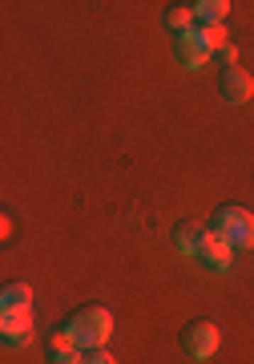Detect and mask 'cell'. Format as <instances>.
<instances>
[{
  "instance_id": "8fae6325",
  "label": "cell",
  "mask_w": 254,
  "mask_h": 364,
  "mask_svg": "<svg viewBox=\"0 0 254 364\" xmlns=\"http://www.w3.org/2000/svg\"><path fill=\"white\" fill-rule=\"evenodd\" d=\"M28 299H33V287L28 284H9L0 291V308H28Z\"/></svg>"
},
{
  "instance_id": "277c9868",
  "label": "cell",
  "mask_w": 254,
  "mask_h": 364,
  "mask_svg": "<svg viewBox=\"0 0 254 364\" xmlns=\"http://www.w3.org/2000/svg\"><path fill=\"white\" fill-rule=\"evenodd\" d=\"M0 336L4 344H28L33 340V316L28 308H0Z\"/></svg>"
},
{
  "instance_id": "8992f818",
  "label": "cell",
  "mask_w": 254,
  "mask_h": 364,
  "mask_svg": "<svg viewBox=\"0 0 254 364\" xmlns=\"http://www.w3.org/2000/svg\"><path fill=\"white\" fill-rule=\"evenodd\" d=\"M218 90H222V97H226L230 105H246L254 97V77L246 73V69H222V77H218Z\"/></svg>"
},
{
  "instance_id": "6da1fadb",
  "label": "cell",
  "mask_w": 254,
  "mask_h": 364,
  "mask_svg": "<svg viewBox=\"0 0 254 364\" xmlns=\"http://www.w3.org/2000/svg\"><path fill=\"white\" fill-rule=\"evenodd\" d=\"M69 332H73L77 348L81 352H93V348H105L109 344V336H114V316L105 312V308H77L73 316H69Z\"/></svg>"
},
{
  "instance_id": "3957f363",
  "label": "cell",
  "mask_w": 254,
  "mask_h": 364,
  "mask_svg": "<svg viewBox=\"0 0 254 364\" xmlns=\"http://www.w3.org/2000/svg\"><path fill=\"white\" fill-rule=\"evenodd\" d=\"M178 344L190 360H210L218 352V344H222V332H218V324H210V320H194V324L182 328Z\"/></svg>"
},
{
  "instance_id": "9c48e42d",
  "label": "cell",
  "mask_w": 254,
  "mask_h": 364,
  "mask_svg": "<svg viewBox=\"0 0 254 364\" xmlns=\"http://www.w3.org/2000/svg\"><path fill=\"white\" fill-rule=\"evenodd\" d=\"M165 28H170V33H190V25H194V9L190 4H170V9H165Z\"/></svg>"
},
{
  "instance_id": "4fadbf2b",
  "label": "cell",
  "mask_w": 254,
  "mask_h": 364,
  "mask_svg": "<svg viewBox=\"0 0 254 364\" xmlns=\"http://www.w3.org/2000/svg\"><path fill=\"white\" fill-rule=\"evenodd\" d=\"M198 33L206 37V45H210V49H222V45H230V41H226V28H222V25H202Z\"/></svg>"
},
{
  "instance_id": "7a4b0ae2",
  "label": "cell",
  "mask_w": 254,
  "mask_h": 364,
  "mask_svg": "<svg viewBox=\"0 0 254 364\" xmlns=\"http://www.w3.org/2000/svg\"><path fill=\"white\" fill-rule=\"evenodd\" d=\"M210 231L218 239H226L234 251H250L254 247V215L242 207H222L214 210V219H210Z\"/></svg>"
},
{
  "instance_id": "5b68a950",
  "label": "cell",
  "mask_w": 254,
  "mask_h": 364,
  "mask_svg": "<svg viewBox=\"0 0 254 364\" xmlns=\"http://www.w3.org/2000/svg\"><path fill=\"white\" fill-rule=\"evenodd\" d=\"M210 45H206V37L198 33V28H190V33H182L178 41H174V57H178L186 69H202L206 61H210Z\"/></svg>"
},
{
  "instance_id": "7c38bea8",
  "label": "cell",
  "mask_w": 254,
  "mask_h": 364,
  "mask_svg": "<svg viewBox=\"0 0 254 364\" xmlns=\"http://www.w3.org/2000/svg\"><path fill=\"white\" fill-rule=\"evenodd\" d=\"M49 352H77V340L69 328H61V332H53L49 336Z\"/></svg>"
},
{
  "instance_id": "30bf717a",
  "label": "cell",
  "mask_w": 254,
  "mask_h": 364,
  "mask_svg": "<svg viewBox=\"0 0 254 364\" xmlns=\"http://www.w3.org/2000/svg\"><path fill=\"white\" fill-rule=\"evenodd\" d=\"M194 16L202 21V25H222V16L230 13V4L226 0H198V4H190Z\"/></svg>"
},
{
  "instance_id": "2e32d148",
  "label": "cell",
  "mask_w": 254,
  "mask_h": 364,
  "mask_svg": "<svg viewBox=\"0 0 254 364\" xmlns=\"http://www.w3.org/2000/svg\"><path fill=\"white\" fill-rule=\"evenodd\" d=\"M218 61H222L226 69H234V61H238V49H234V45H222V49H218Z\"/></svg>"
},
{
  "instance_id": "ba28073f",
  "label": "cell",
  "mask_w": 254,
  "mask_h": 364,
  "mask_svg": "<svg viewBox=\"0 0 254 364\" xmlns=\"http://www.w3.org/2000/svg\"><path fill=\"white\" fill-rule=\"evenodd\" d=\"M206 239H210V227H202V223H178L174 227V243H178L182 255H194L198 259V251H202Z\"/></svg>"
},
{
  "instance_id": "52a82bcc",
  "label": "cell",
  "mask_w": 254,
  "mask_h": 364,
  "mask_svg": "<svg viewBox=\"0 0 254 364\" xmlns=\"http://www.w3.org/2000/svg\"><path fill=\"white\" fill-rule=\"evenodd\" d=\"M198 263H202L206 272H230V263H234V247H230L226 239H218V235L210 231V239H206L202 251H198Z\"/></svg>"
},
{
  "instance_id": "9a60e30c",
  "label": "cell",
  "mask_w": 254,
  "mask_h": 364,
  "mask_svg": "<svg viewBox=\"0 0 254 364\" xmlns=\"http://www.w3.org/2000/svg\"><path fill=\"white\" fill-rule=\"evenodd\" d=\"M81 364H117V360L105 348H93V352H85V360H81Z\"/></svg>"
},
{
  "instance_id": "5bb4252c",
  "label": "cell",
  "mask_w": 254,
  "mask_h": 364,
  "mask_svg": "<svg viewBox=\"0 0 254 364\" xmlns=\"http://www.w3.org/2000/svg\"><path fill=\"white\" fill-rule=\"evenodd\" d=\"M85 356H81V348L77 352H49V364H81Z\"/></svg>"
}]
</instances>
